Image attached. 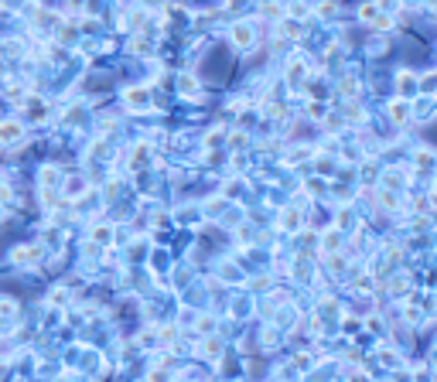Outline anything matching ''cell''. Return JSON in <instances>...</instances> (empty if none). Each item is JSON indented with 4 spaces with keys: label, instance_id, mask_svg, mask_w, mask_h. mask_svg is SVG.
<instances>
[{
    "label": "cell",
    "instance_id": "1",
    "mask_svg": "<svg viewBox=\"0 0 437 382\" xmlns=\"http://www.w3.org/2000/svg\"><path fill=\"white\" fill-rule=\"evenodd\" d=\"M10 140H21V127L17 123H0V144H10Z\"/></svg>",
    "mask_w": 437,
    "mask_h": 382
}]
</instances>
